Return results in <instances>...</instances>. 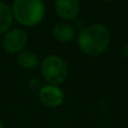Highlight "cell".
<instances>
[{
	"label": "cell",
	"mask_w": 128,
	"mask_h": 128,
	"mask_svg": "<svg viewBox=\"0 0 128 128\" xmlns=\"http://www.w3.org/2000/svg\"><path fill=\"white\" fill-rule=\"evenodd\" d=\"M29 88H30L33 91H36L40 88H42V86H40V83L37 79H32L30 81H29Z\"/></svg>",
	"instance_id": "30bf717a"
},
{
	"label": "cell",
	"mask_w": 128,
	"mask_h": 128,
	"mask_svg": "<svg viewBox=\"0 0 128 128\" xmlns=\"http://www.w3.org/2000/svg\"><path fill=\"white\" fill-rule=\"evenodd\" d=\"M110 43V32L104 25L96 24L81 30L78 37L79 47L84 54L98 56L102 54Z\"/></svg>",
	"instance_id": "6da1fadb"
},
{
	"label": "cell",
	"mask_w": 128,
	"mask_h": 128,
	"mask_svg": "<svg viewBox=\"0 0 128 128\" xmlns=\"http://www.w3.org/2000/svg\"><path fill=\"white\" fill-rule=\"evenodd\" d=\"M11 11L14 18L19 24L33 27L44 18L45 4L43 0H14Z\"/></svg>",
	"instance_id": "7a4b0ae2"
},
{
	"label": "cell",
	"mask_w": 128,
	"mask_h": 128,
	"mask_svg": "<svg viewBox=\"0 0 128 128\" xmlns=\"http://www.w3.org/2000/svg\"><path fill=\"white\" fill-rule=\"evenodd\" d=\"M38 63H40V58L34 52L22 51V53L18 54V64L22 68H26V70L34 68L38 65Z\"/></svg>",
	"instance_id": "9c48e42d"
},
{
	"label": "cell",
	"mask_w": 128,
	"mask_h": 128,
	"mask_svg": "<svg viewBox=\"0 0 128 128\" xmlns=\"http://www.w3.org/2000/svg\"><path fill=\"white\" fill-rule=\"evenodd\" d=\"M14 16L11 11V7L6 2L0 1V35L6 34L10 26L12 25Z\"/></svg>",
	"instance_id": "ba28073f"
},
{
	"label": "cell",
	"mask_w": 128,
	"mask_h": 128,
	"mask_svg": "<svg viewBox=\"0 0 128 128\" xmlns=\"http://www.w3.org/2000/svg\"><path fill=\"white\" fill-rule=\"evenodd\" d=\"M0 128H6V127H4V122H2L1 119H0Z\"/></svg>",
	"instance_id": "7c38bea8"
},
{
	"label": "cell",
	"mask_w": 128,
	"mask_h": 128,
	"mask_svg": "<svg viewBox=\"0 0 128 128\" xmlns=\"http://www.w3.org/2000/svg\"><path fill=\"white\" fill-rule=\"evenodd\" d=\"M106 1H112V0H106Z\"/></svg>",
	"instance_id": "4fadbf2b"
},
{
	"label": "cell",
	"mask_w": 128,
	"mask_h": 128,
	"mask_svg": "<svg viewBox=\"0 0 128 128\" xmlns=\"http://www.w3.org/2000/svg\"><path fill=\"white\" fill-rule=\"evenodd\" d=\"M124 54H125V56L128 58V42L126 43V45L124 46Z\"/></svg>",
	"instance_id": "8fae6325"
},
{
	"label": "cell",
	"mask_w": 128,
	"mask_h": 128,
	"mask_svg": "<svg viewBox=\"0 0 128 128\" xmlns=\"http://www.w3.org/2000/svg\"><path fill=\"white\" fill-rule=\"evenodd\" d=\"M54 7L56 14L65 20L75 19L80 12L79 0H55Z\"/></svg>",
	"instance_id": "8992f818"
},
{
	"label": "cell",
	"mask_w": 128,
	"mask_h": 128,
	"mask_svg": "<svg viewBox=\"0 0 128 128\" xmlns=\"http://www.w3.org/2000/svg\"><path fill=\"white\" fill-rule=\"evenodd\" d=\"M40 101L48 108H56L64 101V92L58 86L47 84L40 89Z\"/></svg>",
	"instance_id": "5b68a950"
},
{
	"label": "cell",
	"mask_w": 128,
	"mask_h": 128,
	"mask_svg": "<svg viewBox=\"0 0 128 128\" xmlns=\"http://www.w3.org/2000/svg\"><path fill=\"white\" fill-rule=\"evenodd\" d=\"M40 73L48 84L60 86L68 79V68L62 58L50 55L46 56L40 64Z\"/></svg>",
	"instance_id": "3957f363"
},
{
	"label": "cell",
	"mask_w": 128,
	"mask_h": 128,
	"mask_svg": "<svg viewBox=\"0 0 128 128\" xmlns=\"http://www.w3.org/2000/svg\"><path fill=\"white\" fill-rule=\"evenodd\" d=\"M28 42L27 34L22 29L15 28L8 30L2 38V48L9 54H19L25 51Z\"/></svg>",
	"instance_id": "277c9868"
},
{
	"label": "cell",
	"mask_w": 128,
	"mask_h": 128,
	"mask_svg": "<svg viewBox=\"0 0 128 128\" xmlns=\"http://www.w3.org/2000/svg\"><path fill=\"white\" fill-rule=\"evenodd\" d=\"M75 32L71 25L66 22H60L55 25L53 28V36L58 42L60 43H68L74 38Z\"/></svg>",
	"instance_id": "52a82bcc"
}]
</instances>
